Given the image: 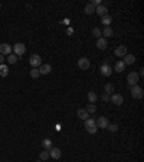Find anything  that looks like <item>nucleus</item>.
<instances>
[{"mask_svg":"<svg viewBox=\"0 0 144 162\" xmlns=\"http://www.w3.org/2000/svg\"><path fill=\"white\" fill-rule=\"evenodd\" d=\"M85 129H87V132H88L89 135H95V133H97V130H98L97 124H94V126H89V128H85Z\"/></svg>","mask_w":144,"mask_h":162,"instance_id":"obj_30","label":"nucleus"},{"mask_svg":"<svg viewBox=\"0 0 144 162\" xmlns=\"http://www.w3.org/2000/svg\"><path fill=\"white\" fill-rule=\"evenodd\" d=\"M42 146H43L45 151H49L53 145H52V140H50V139H43V140H42Z\"/></svg>","mask_w":144,"mask_h":162,"instance_id":"obj_23","label":"nucleus"},{"mask_svg":"<svg viewBox=\"0 0 144 162\" xmlns=\"http://www.w3.org/2000/svg\"><path fill=\"white\" fill-rule=\"evenodd\" d=\"M3 62H5V55H2V54H0V65H2Z\"/></svg>","mask_w":144,"mask_h":162,"instance_id":"obj_33","label":"nucleus"},{"mask_svg":"<svg viewBox=\"0 0 144 162\" xmlns=\"http://www.w3.org/2000/svg\"><path fill=\"white\" fill-rule=\"evenodd\" d=\"M89 65H91V64H89L88 58H79V59H78V67L81 68V70H88Z\"/></svg>","mask_w":144,"mask_h":162,"instance_id":"obj_11","label":"nucleus"},{"mask_svg":"<svg viewBox=\"0 0 144 162\" xmlns=\"http://www.w3.org/2000/svg\"><path fill=\"white\" fill-rule=\"evenodd\" d=\"M87 99H88V101L91 103V104H94L95 101H97V99H98V95L95 94L94 91H89L88 94H87Z\"/></svg>","mask_w":144,"mask_h":162,"instance_id":"obj_19","label":"nucleus"},{"mask_svg":"<svg viewBox=\"0 0 144 162\" xmlns=\"http://www.w3.org/2000/svg\"><path fill=\"white\" fill-rule=\"evenodd\" d=\"M110 100L112 104H115V106H121L122 103H124V97H122L121 94H118V93H115V94H111Z\"/></svg>","mask_w":144,"mask_h":162,"instance_id":"obj_6","label":"nucleus"},{"mask_svg":"<svg viewBox=\"0 0 144 162\" xmlns=\"http://www.w3.org/2000/svg\"><path fill=\"white\" fill-rule=\"evenodd\" d=\"M9 58H7V61H9V64H16L17 59H19V56L15 55V54H10V55H7Z\"/></svg>","mask_w":144,"mask_h":162,"instance_id":"obj_25","label":"nucleus"},{"mask_svg":"<svg viewBox=\"0 0 144 162\" xmlns=\"http://www.w3.org/2000/svg\"><path fill=\"white\" fill-rule=\"evenodd\" d=\"M0 7H2V3H0Z\"/></svg>","mask_w":144,"mask_h":162,"instance_id":"obj_36","label":"nucleus"},{"mask_svg":"<svg viewBox=\"0 0 144 162\" xmlns=\"http://www.w3.org/2000/svg\"><path fill=\"white\" fill-rule=\"evenodd\" d=\"M104 88H105V94H110L111 95L112 93H114V90H115V85H114L112 83H107Z\"/></svg>","mask_w":144,"mask_h":162,"instance_id":"obj_17","label":"nucleus"},{"mask_svg":"<svg viewBox=\"0 0 144 162\" xmlns=\"http://www.w3.org/2000/svg\"><path fill=\"white\" fill-rule=\"evenodd\" d=\"M92 35H94L97 39H100L101 35H102V32H101V29H100V28H94V29H92Z\"/></svg>","mask_w":144,"mask_h":162,"instance_id":"obj_29","label":"nucleus"},{"mask_svg":"<svg viewBox=\"0 0 144 162\" xmlns=\"http://www.w3.org/2000/svg\"><path fill=\"white\" fill-rule=\"evenodd\" d=\"M85 13H87V15H94L95 6L92 5V3H87V6H85Z\"/></svg>","mask_w":144,"mask_h":162,"instance_id":"obj_18","label":"nucleus"},{"mask_svg":"<svg viewBox=\"0 0 144 162\" xmlns=\"http://www.w3.org/2000/svg\"><path fill=\"white\" fill-rule=\"evenodd\" d=\"M102 35L107 36V38H111V36L114 35V31H112L110 26H107V28H104V31H102Z\"/></svg>","mask_w":144,"mask_h":162,"instance_id":"obj_24","label":"nucleus"},{"mask_svg":"<svg viewBox=\"0 0 144 162\" xmlns=\"http://www.w3.org/2000/svg\"><path fill=\"white\" fill-rule=\"evenodd\" d=\"M13 48H12V45L9 44H0V54L2 55H10Z\"/></svg>","mask_w":144,"mask_h":162,"instance_id":"obj_8","label":"nucleus"},{"mask_svg":"<svg viewBox=\"0 0 144 162\" xmlns=\"http://www.w3.org/2000/svg\"><path fill=\"white\" fill-rule=\"evenodd\" d=\"M108 130H110V132H117V130H118V124H117V123H111V124H108Z\"/></svg>","mask_w":144,"mask_h":162,"instance_id":"obj_31","label":"nucleus"},{"mask_svg":"<svg viewBox=\"0 0 144 162\" xmlns=\"http://www.w3.org/2000/svg\"><path fill=\"white\" fill-rule=\"evenodd\" d=\"M131 88V95H133V99H135V100H139V99H141L144 94L143 88L140 87V85H134V87H130Z\"/></svg>","mask_w":144,"mask_h":162,"instance_id":"obj_4","label":"nucleus"},{"mask_svg":"<svg viewBox=\"0 0 144 162\" xmlns=\"http://www.w3.org/2000/svg\"><path fill=\"white\" fill-rule=\"evenodd\" d=\"M127 46L125 45H120V46H117L115 48V55L120 56V58H122L124 55H127Z\"/></svg>","mask_w":144,"mask_h":162,"instance_id":"obj_10","label":"nucleus"},{"mask_svg":"<svg viewBox=\"0 0 144 162\" xmlns=\"http://www.w3.org/2000/svg\"><path fill=\"white\" fill-rule=\"evenodd\" d=\"M0 75H2V77H7V75H9V67L5 65V64L0 65Z\"/></svg>","mask_w":144,"mask_h":162,"instance_id":"obj_22","label":"nucleus"},{"mask_svg":"<svg viewBox=\"0 0 144 162\" xmlns=\"http://www.w3.org/2000/svg\"><path fill=\"white\" fill-rule=\"evenodd\" d=\"M124 59H122V62L125 64V65H131V64H134L135 62V56L133 55V54H127V55L122 56Z\"/></svg>","mask_w":144,"mask_h":162,"instance_id":"obj_14","label":"nucleus"},{"mask_svg":"<svg viewBox=\"0 0 144 162\" xmlns=\"http://www.w3.org/2000/svg\"><path fill=\"white\" fill-rule=\"evenodd\" d=\"M100 73H101V75H104V77H110L111 74H112V68L110 67V64L104 62V64L100 65Z\"/></svg>","mask_w":144,"mask_h":162,"instance_id":"obj_5","label":"nucleus"},{"mask_svg":"<svg viewBox=\"0 0 144 162\" xmlns=\"http://www.w3.org/2000/svg\"><path fill=\"white\" fill-rule=\"evenodd\" d=\"M111 22H112V16H110V15H105V16L101 17V23H104V25H105V28H107V26H110Z\"/></svg>","mask_w":144,"mask_h":162,"instance_id":"obj_20","label":"nucleus"},{"mask_svg":"<svg viewBox=\"0 0 144 162\" xmlns=\"http://www.w3.org/2000/svg\"><path fill=\"white\" fill-rule=\"evenodd\" d=\"M85 110H87V113H95L97 112V106H95V104H91V103H89V104H87V109H85Z\"/></svg>","mask_w":144,"mask_h":162,"instance_id":"obj_27","label":"nucleus"},{"mask_svg":"<svg viewBox=\"0 0 144 162\" xmlns=\"http://www.w3.org/2000/svg\"><path fill=\"white\" fill-rule=\"evenodd\" d=\"M95 13H97V15H98V16H105V15H108V9H107L105 6H97V7H95Z\"/></svg>","mask_w":144,"mask_h":162,"instance_id":"obj_13","label":"nucleus"},{"mask_svg":"<svg viewBox=\"0 0 144 162\" xmlns=\"http://www.w3.org/2000/svg\"><path fill=\"white\" fill-rule=\"evenodd\" d=\"M114 70H115V73H122L124 70H125V64L121 61H117L115 62V67H114Z\"/></svg>","mask_w":144,"mask_h":162,"instance_id":"obj_16","label":"nucleus"},{"mask_svg":"<svg viewBox=\"0 0 144 162\" xmlns=\"http://www.w3.org/2000/svg\"><path fill=\"white\" fill-rule=\"evenodd\" d=\"M39 158H40V161H46L48 158H50V157H49V151H45V149H43V151L40 152Z\"/></svg>","mask_w":144,"mask_h":162,"instance_id":"obj_28","label":"nucleus"},{"mask_svg":"<svg viewBox=\"0 0 144 162\" xmlns=\"http://www.w3.org/2000/svg\"><path fill=\"white\" fill-rule=\"evenodd\" d=\"M68 34H69V35H72V34H74V29H72V28H69V29H68Z\"/></svg>","mask_w":144,"mask_h":162,"instance_id":"obj_34","label":"nucleus"},{"mask_svg":"<svg viewBox=\"0 0 144 162\" xmlns=\"http://www.w3.org/2000/svg\"><path fill=\"white\" fill-rule=\"evenodd\" d=\"M110 97H111L110 94H104V95H102V100H104V101H110Z\"/></svg>","mask_w":144,"mask_h":162,"instance_id":"obj_32","label":"nucleus"},{"mask_svg":"<svg viewBox=\"0 0 144 162\" xmlns=\"http://www.w3.org/2000/svg\"><path fill=\"white\" fill-rule=\"evenodd\" d=\"M77 114H78V117L81 119V120H87V119L89 117V114L87 113V110H85V109H78Z\"/></svg>","mask_w":144,"mask_h":162,"instance_id":"obj_15","label":"nucleus"},{"mask_svg":"<svg viewBox=\"0 0 144 162\" xmlns=\"http://www.w3.org/2000/svg\"><path fill=\"white\" fill-rule=\"evenodd\" d=\"M95 124H97V128H101V129H107L108 128V124H110V122H108V119L104 117V116H101V117L97 119V122H95Z\"/></svg>","mask_w":144,"mask_h":162,"instance_id":"obj_7","label":"nucleus"},{"mask_svg":"<svg viewBox=\"0 0 144 162\" xmlns=\"http://www.w3.org/2000/svg\"><path fill=\"white\" fill-rule=\"evenodd\" d=\"M140 81V77H139V74L135 73V71H131V73L127 75V83L130 87H134V85H137Z\"/></svg>","mask_w":144,"mask_h":162,"instance_id":"obj_1","label":"nucleus"},{"mask_svg":"<svg viewBox=\"0 0 144 162\" xmlns=\"http://www.w3.org/2000/svg\"><path fill=\"white\" fill-rule=\"evenodd\" d=\"M29 64L32 65V68H39L42 65V58L38 54H32L30 58H29Z\"/></svg>","mask_w":144,"mask_h":162,"instance_id":"obj_2","label":"nucleus"},{"mask_svg":"<svg viewBox=\"0 0 144 162\" xmlns=\"http://www.w3.org/2000/svg\"><path fill=\"white\" fill-rule=\"evenodd\" d=\"M38 70H39V73H40V75H48V74L52 71V67H50V64H43V65H40Z\"/></svg>","mask_w":144,"mask_h":162,"instance_id":"obj_12","label":"nucleus"},{"mask_svg":"<svg viewBox=\"0 0 144 162\" xmlns=\"http://www.w3.org/2000/svg\"><path fill=\"white\" fill-rule=\"evenodd\" d=\"M49 157L50 158H53V159H59V158L62 157V152H61V149L59 148H50L49 149Z\"/></svg>","mask_w":144,"mask_h":162,"instance_id":"obj_9","label":"nucleus"},{"mask_svg":"<svg viewBox=\"0 0 144 162\" xmlns=\"http://www.w3.org/2000/svg\"><path fill=\"white\" fill-rule=\"evenodd\" d=\"M36 162H43V161H36Z\"/></svg>","mask_w":144,"mask_h":162,"instance_id":"obj_35","label":"nucleus"},{"mask_svg":"<svg viewBox=\"0 0 144 162\" xmlns=\"http://www.w3.org/2000/svg\"><path fill=\"white\" fill-rule=\"evenodd\" d=\"M12 48L15 51V55H17V56H22L23 54L26 52V46H25V44H22V42H17V44L13 45Z\"/></svg>","mask_w":144,"mask_h":162,"instance_id":"obj_3","label":"nucleus"},{"mask_svg":"<svg viewBox=\"0 0 144 162\" xmlns=\"http://www.w3.org/2000/svg\"><path fill=\"white\" fill-rule=\"evenodd\" d=\"M97 46H98L100 49H105V48H107V39H105V38H100V39H97Z\"/></svg>","mask_w":144,"mask_h":162,"instance_id":"obj_21","label":"nucleus"},{"mask_svg":"<svg viewBox=\"0 0 144 162\" xmlns=\"http://www.w3.org/2000/svg\"><path fill=\"white\" fill-rule=\"evenodd\" d=\"M30 77H32V78H39V77H40V73H39L38 68H32V70H30Z\"/></svg>","mask_w":144,"mask_h":162,"instance_id":"obj_26","label":"nucleus"}]
</instances>
